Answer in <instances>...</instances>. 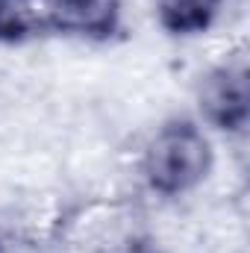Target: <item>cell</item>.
I'll return each instance as SVG.
<instances>
[{
    "label": "cell",
    "mask_w": 250,
    "mask_h": 253,
    "mask_svg": "<svg viewBox=\"0 0 250 253\" xmlns=\"http://www.w3.org/2000/svg\"><path fill=\"white\" fill-rule=\"evenodd\" d=\"M141 168L153 191L183 194L206 180L212 168V147L194 124L177 121L150 138Z\"/></svg>",
    "instance_id": "obj_1"
},
{
    "label": "cell",
    "mask_w": 250,
    "mask_h": 253,
    "mask_svg": "<svg viewBox=\"0 0 250 253\" xmlns=\"http://www.w3.org/2000/svg\"><path fill=\"white\" fill-rule=\"evenodd\" d=\"M221 0H159V21L171 33H200L212 24Z\"/></svg>",
    "instance_id": "obj_4"
},
{
    "label": "cell",
    "mask_w": 250,
    "mask_h": 253,
    "mask_svg": "<svg viewBox=\"0 0 250 253\" xmlns=\"http://www.w3.org/2000/svg\"><path fill=\"white\" fill-rule=\"evenodd\" d=\"M200 112L218 129H242L250 112L248 71L242 65H221L200 83Z\"/></svg>",
    "instance_id": "obj_2"
},
{
    "label": "cell",
    "mask_w": 250,
    "mask_h": 253,
    "mask_svg": "<svg viewBox=\"0 0 250 253\" xmlns=\"http://www.w3.org/2000/svg\"><path fill=\"white\" fill-rule=\"evenodd\" d=\"M47 24L77 36H109L118 24V0H44Z\"/></svg>",
    "instance_id": "obj_3"
}]
</instances>
